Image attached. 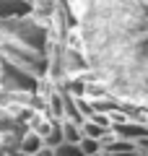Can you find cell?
<instances>
[{"mask_svg":"<svg viewBox=\"0 0 148 156\" xmlns=\"http://www.w3.org/2000/svg\"><path fill=\"white\" fill-rule=\"evenodd\" d=\"M62 138L68 140V143H78V140L83 138V130L78 122H73V120H62Z\"/></svg>","mask_w":148,"mask_h":156,"instance_id":"6","label":"cell"},{"mask_svg":"<svg viewBox=\"0 0 148 156\" xmlns=\"http://www.w3.org/2000/svg\"><path fill=\"white\" fill-rule=\"evenodd\" d=\"M31 156H55V151H52V148H47V146H44V148H39L37 154H31Z\"/></svg>","mask_w":148,"mask_h":156,"instance_id":"10","label":"cell"},{"mask_svg":"<svg viewBox=\"0 0 148 156\" xmlns=\"http://www.w3.org/2000/svg\"><path fill=\"white\" fill-rule=\"evenodd\" d=\"M42 140H44L47 148H57V146L65 140V138H62V122H60V120H49L47 130L42 133Z\"/></svg>","mask_w":148,"mask_h":156,"instance_id":"5","label":"cell"},{"mask_svg":"<svg viewBox=\"0 0 148 156\" xmlns=\"http://www.w3.org/2000/svg\"><path fill=\"white\" fill-rule=\"evenodd\" d=\"M78 146H81L83 156H96V154H101V151H104V143H101V140H96V138H86V135L78 140Z\"/></svg>","mask_w":148,"mask_h":156,"instance_id":"7","label":"cell"},{"mask_svg":"<svg viewBox=\"0 0 148 156\" xmlns=\"http://www.w3.org/2000/svg\"><path fill=\"white\" fill-rule=\"evenodd\" d=\"M0 156H26V154H21V151H8V148H0Z\"/></svg>","mask_w":148,"mask_h":156,"instance_id":"9","label":"cell"},{"mask_svg":"<svg viewBox=\"0 0 148 156\" xmlns=\"http://www.w3.org/2000/svg\"><path fill=\"white\" fill-rule=\"evenodd\" d=\"M39 148H44V140H42V135L37 133V130H23V135H21V140H18V151L21 154H26V156H31V154H37Z\"/></svg>","mask_w":148,"mask_h":156,"instance_id":"4","label":"cell"},{"mask_svg":"<svg viewBox=\"0 0 148 156\" xmlns=\"http://www.w3.org/2000/svg\"><path fill=\"white\" fill-rule=\"evenodd\" d=\"M81 52L107 94L148 101V0H81Z\"/></svg>","mask_w":148,"mask_h":156,"instance_id":"1","label":"cell"},{"mask_svg":"<svg viewBox=\"0 0 148 156\" xmlns=\"http://www.w3.org/2000/svg\"><path fill=\"white\" fill-rule=\"evenodd\" d=\"M0 89L8 94H37L39 78H34L31 73H26L23 68L13 65L0 55Z\"/></svg>","mask_w":148,"mask_h":156,"instance_id":"2","label":"cell"},{"mask_svg":"<svg viewBox=\"0 0 148 156\" xmlns=\"http://www.w3.org/2000/svg\"><path fill=\"white\" fill-rule=\"evenodd\" d=\"M55 151V156H83V151H81V146L78 143H68V140H62L57 148H52Z\"/></svg>","mask_w":148,"mask_h":156,"instance_id":"8","label":"cell"},{"mask_svg":"<svg viewBox=\"0 0 148 156\" xmlns=\"http://www.w3.org/2000/svg\"><path fill=\"white\" fill-rule=\"evenodd\" d=\"M34 11V0H0V21L29 16Z\"/></svg>","mask_w":148,"mask_h":156,"instance_id":"3","label":"cell"}]
</instances>
